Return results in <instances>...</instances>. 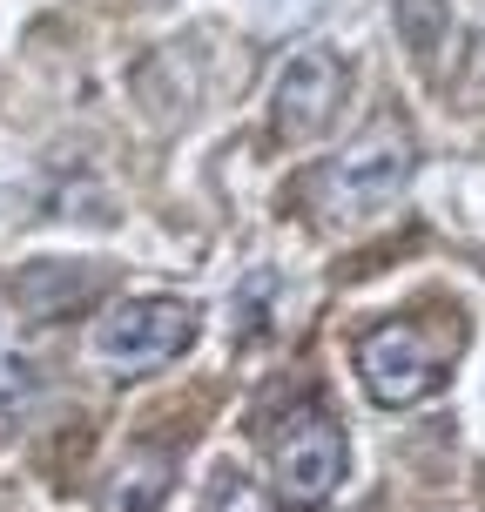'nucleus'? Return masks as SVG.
Instances as JSON below:
<instances>
[{
	"label": "nucleus",
	"mask_w": 485,
	"mask_h": 512,
	"mask_svg": "<svg viewBox=\"0 0 485 512\" xmlns=\"http://www.w3.org/2000/svg\"><path fill=\"white\" fill-rule=\"evenodd\" d=\"M411 176H418V142H411V128L378 122V128H364L344 155H331V162L317 169V209H324L331 223H364V216H378V209L398 203L411 189Z\"/></svg>",
	"instance_id": "f257e3e1"
},
{
	"label": "nucleus",
	"mask_w": 485,
	"mask_h": 512,
	"mask_svg": "<svg viewBox=\"0 0 485 512\" xmlns=\"http://www.w3.org/2000/svg\"><path fill=\"white\" fill-rule=\"evenodd\" d=\"M452 358H459V344L432 337L425 324H378L358 344V378L378 405H425L452 378Z\"/></svg>",
	"instance_id": "f03ea898"
},
{
	"label": "nucleus",
	"mask_w": 485,
	"mask_h": 512,
	"mask_svg": "<svg viewBox=\"0 0 485 512\" xmlns=\"http://www.w3.org/2000/svg\"><path fill=\"white\" fill-rule=\"evenodd\" d=\"M196 344V310L176 297H128L95 324V358L122 378H149Z\"/></svg>",
	"instance_id": "7ed1b4c3"
},
{
	"label": "nucleus",
	"mask_w": 485,
	"mask_h": 512,
	"mask_svg": "<svg viewBox=\"0 0 485 512\" xmlns=\"http://www.w3.org/2000/svg\"><path fill=\"white\" fill-rule=\"evenodd\" d=\"M344 61L331 48H297L290 61L277 68V88H270V128H277V142H310V135H324L337 122V108H344Z\"/></svg>",
	"instance_id": "20e7f679"
},
{
	"label": "nucleus",
	"mask_w": 485,
	"mask_h": 512,
	"mask_svg": "<svg viewBox=\"0 0 485 512\" xmlns=\"http://www.w3.org/2000/svg\"><path fill=\"white\" fill-rule=\"evenodd\" d=\"M344 486V432L324 411H297L277 432V492L283 506L317 512L331 492Z\"/></svg>",
	"instance_id": "39448f33"
},
{
	"label": "nucleus",
	"mask_w": 485,
	"mask_h": 512,
	"mask_svg": "<svg viewBox=\"0 0 485 512\" xmlns=\"http://www.w3.org/2000/svg\"><path fill=\"white\" fill-rule=\"evenodd\" d=\"M391 21H398V41L411 48V61L432 68L445 48V27H452V0H391Z\"/></svg>",
	"instance_id": "423d86ee"
},
{
	"label": "nucleus",
	"mask_w": 485,
	"mask_h": 512,
	"mask_svg": "<svg viewBox=\"0 0 485 512\" xmlns=\"http://www.w3.org/2000/svg\"><path fill=\"white\" fill-rule=\"evenodd\" d=\"M169 492V459H135L128 472H115L102 492V512H155V499Z\"/></svg>",
	"instance_id": "0eeeda50"
},
{
	"label": "nucleus",
	"mask_w": 485,
	"mask_h": 512,
	"mask_svg": "<svg viewBox=\"0 0 485 512\" xmlns=\"http://www.w3.org/2000/svg\"><path fill=\"white\" fill-rule=\"evenodd\" d=\"M88 297V283L75 277V270H27L21 277V304L27 310H68Z\"/></svg>",
	"instance_id": "6e6552de"
},
{
	"label": "nucleus",
	"mask_w": 485,
	"mask_h": 512,
	"mask_svg": "<svg viewBox=\"0 0 485 512\" xmlns=\"http://www.w3.org/2000/svg\"><path fill=\"white\" fill-rule=\"evenodd\" d=\"M34 391H41V371L14 351V344H0V411H21L34 405Z\"/></svg>",
	"instance_id": "1a4fd4ad"
},
{
	"label": "nucleus",
	"mask_w": 485,
	"mask_h": 512,
	"mask_svg": "<svg viewBox=\"0 0 485 512\" xmlns=\"http://www.w3.org/2000/svg\"><path fill=\"white\" fill-rule=\"evenodd\" d=\"M203 506L209 512H263V506H256V486L243 479V472H230V465L209 479V499H203Z\"/></svg>",
	"instance_id": "9d476101"
}]
</instances>
